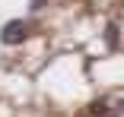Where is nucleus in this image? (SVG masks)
I'll list each match as a JSON object with an SVG mask.
<instances>
[{
	"label": "nucleus",
	"mask_w": 124,
	"mask_h": 117,
	"mask_svg": "<svg viewBox=\"0 0 124 117\" xmlns=\"http://www.w3.org/2000/svg\"><path fill=\"white\" fill-rule=\"evenodd\" d=\"M29 38V22H22V19H10L3 29H0V41L7 44V48H13V44H22Z\"/></svg>",
	"instance_id": "obj_1"
},
{
	"label": "nucleus",
	"mask_w": 124,
	"mask_h": 117,
	"mask_svg": "<svg viewBox=\"0 0 124 117\" xmlns=\"http://www.w3.org/2000/svg\"><path fill=\"white\" fill-rule=\"evenodd\" d=\"M105 38H108V44H118V26H108V35Z\"/></svg>",
	"instance_id": "obj_2"
}]
</instances>
